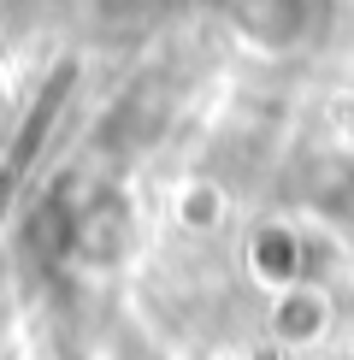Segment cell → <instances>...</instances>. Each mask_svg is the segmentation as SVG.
<instances>
[{
	"instance_id": "obj_1",
	"label": "cell",
	"mask_w": 354,
	"mask_h": 360,
	"mask_svg": "<svg viewBox=\"0 0 354 360\" xmlns=\"http://www.w3.org/2000/svg\"><path fill=\"white\" fill-rule=\"evenodd\" d=\"M171 6L177 0H100V12H107L112 24H154V18H166Z\"/></svg>"
}]
</instances>
